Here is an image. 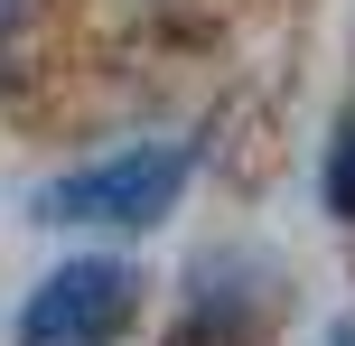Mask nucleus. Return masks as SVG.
<instances>
[{"instance_id":"7ed1b4c3","label":"nucleus","mask_w":355,"mask_h":346,"mask_svg":"<svg viewBox=\"0 0 355 346\" xmlns=\"http://www.w3.org/2000/svg\"><path fill=\"white\" fill-rule=\"evenodd\" d=\"M327 216L355 225V112L337 122V150H327Z\"/></svg>"},{"instance_id":"f03ea898","label":"nucleus","mask_w":355,"mask_h":346,"mask_svg":"<svg viewBox=\"0 0 355 346\" xmlns=\"http://www.w3.org/2000/svg\"><path fill=\"white\" fill-rule=\"evenodd\" d=\"M141 318L131 262H56L19 309V346H122Z\"/></svg>"},{"instance_id":"20e7f679","label":"nucleus","mask_w":355,"mask_h":346,"mask_svg":"<svg viewBox=\"0 0 355 346\" xmlns=\"http://www.w3.org/2000/svg\"><path fill=\"white\" fill-rule=\"evenodd\" d=\"M327 346H355V318H346V328H327Z\"/></svg>"},{"instance_id":"f257e3e1","label":"nucleus","mask_w":355,"mask_h":346,"mask_svg":"<svg viewBox=\"0 0 355 346\" xmlns=\"http://www.w3.org/2000/svg\"><path fill=\"white\" fill-rule=\"evenodd\" d=\"M196 178V141H141V150H112L94 168H66V178L37 187V225H159Z\"/></svg>"},{"instance_id":"39448f33","label":"nucleus","mask_w":355,"mask_h":346,"mask_svg":"<svg viewBox=\"0 0 355 346\" xmlns=\"http://www.w3.org/2000/svg\"><path fill=\"white\" fill-rule=\"evenodd\" d=\"M19 10H28V0H0V19H19Z\"/></svg>"}]
</instances>
